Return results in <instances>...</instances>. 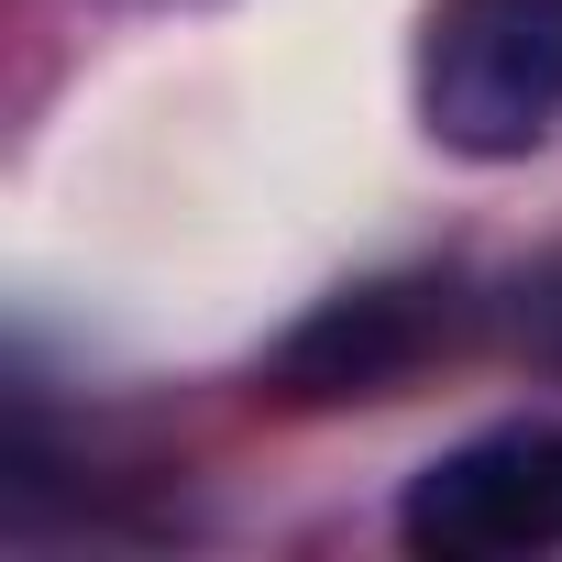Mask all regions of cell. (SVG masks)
<instances>
[{
  "instance_id": "6da1fadb",
  "label": "cell",
  "mask_w": 562,
  "mask_h": 562,
  "mask_svg": "<svg viewBox=\"0 0 562 562\" xmlns=\"http://www.w3.org/2000/svg\"><path fill=\"white\" fill-rule=\"evenodd\" d=\"M419 122L474 166H518L562 133V0H430Z\"/></svg>"
},
{
  "instance_id": "7a4b0ae2",
  "label": "cell",
  "mask_w": 562,
  "mask_h": 562,
  "mask_svg": "<svg viewBox=\"0 0 562 562\" xmlns=\"http://www.w3.org/2000/svg\"><path fill=\"white\" fill-rule=\"evenodd\" d=\"M397 540L430 551V562L562 551V430L551 419H507V430H474L441 463H419L408 496H397Z\"/></svg>"
},
{
  "instance_id": "3957f363",
  "label": "cell",
  "mask_w": 562,
  "mask_h": 562,
  "mask_svg": "<svg viewBox=\"0 0 562 562\" xmlns=\"http://www.w3.org/2000/svg\"><path fill=\"white\" fill-rule=\"evenodd\" d=\"M430 342H441V288L386 276V288H342V299H321L288 342H276L265 386L299 397V408H321V397H386Z\"/></svg>"
}]
</instances>
